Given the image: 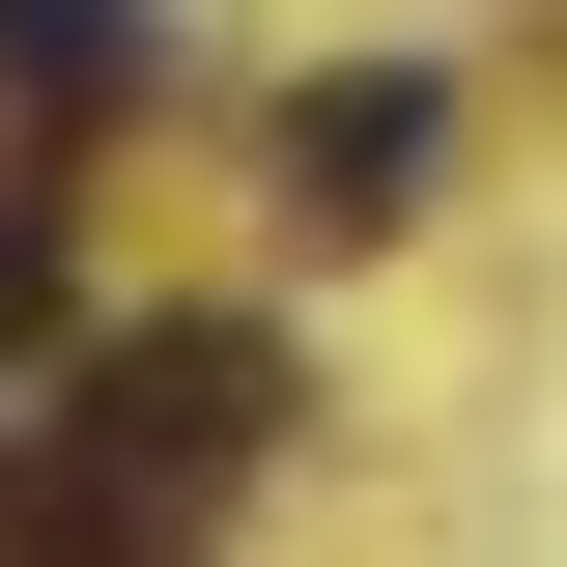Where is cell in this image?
<instances>
[{
  "label": "cell",
  "instance_id": "277c9868",
  "mask_svg": "<svg viewBox=\"0 0 567 567\" xmlns=\"http://www.w3.org/2000/svg\"><path fill=\"white\" fill-rule=\"evenodd\" d=\"M29 341H58V199L0 171V425H29Z\"/></svg>",
  "mask_w": 567,
  "mask_h": 567
},
{
  "label": "cell",
  "instance_id": "6da1fadb",
  "mask_svg": "<svg viewBox=\"0 0 567 567\" xmlns=\"http://www.w3.org/2000/svg\"><path fill=\"white\" fill-rule=\"evenodd\" d=\"M29 425H58V483H0V539H171V511H227V483H256L284 341H256V312H142V341H85Z\"/></svg>",
  "mask_w": 567,
  "mask_h": 567
},
{
  "label": "cell",
  "instance_id": "3957f363",
  "mask_svg": "<svg viewBox=\"0 0 567 567\" xmlns=\"http://www.w3.org/2000/svg\"><path fill=\"white\" fill-rule=\"evenodd\" d=\"M0 85L29 114H142L171 85V0H0Z\"/></svg>",
  "mask_w": 567,
  "mask_h": 567
},
{
  "label": "cell",
  "instance_id": "7a4b0ae2",
  "mask_svg": "<svg viewBox=\"0 0 567 567\" xmlns=\"http://www.w3.org/2000/svg\"><path fill=\"white\" fill-rule=\"evenodd\" d=\"M425 142H454V85H398V58L312 85V114H284V227H398V199H425Z\"/></svg>",
  "mask_w": 567,
  "mask_h": 567
}]
</instances>
